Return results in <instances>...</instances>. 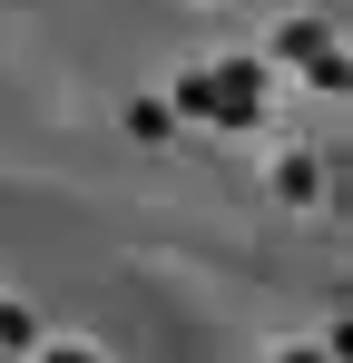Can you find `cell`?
I'll return each mask as SVG.
<instances>
[]
</instances>
